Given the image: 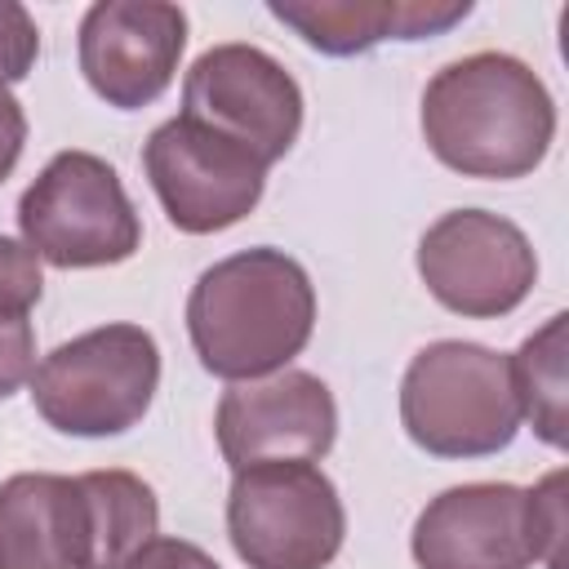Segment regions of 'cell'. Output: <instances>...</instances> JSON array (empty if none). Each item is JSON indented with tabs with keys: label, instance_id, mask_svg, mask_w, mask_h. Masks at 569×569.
<instances>
[{
	"label": "cell",
	"instance_id": "e0dca14e",
	"mask_svg": "<svg viewBox=\"0 0 569 569\" xmlns=\"http://www.w3.org/2000/svg\"><path fill=\"white\" fill-rule=\"evenodd\" d=\"M40 293H44L40 258L22 240L0 236V316H31Z\"/></svg>",
	"mask_w": 569,
	"mask_h": 569
},
{
	"label": "cell",
	"instance_id": "7c38bea8",
	"mask_svg": "<svg viewBox=\"0 0 569 569\" xmlns=\"http://www.w3.org/2000/svg\"><path fill=\"white\" fill-rule=\"evenodd\" d=\"M213 436L231 471L253 462H320L338 440V400L307 369L231 382L213 413Z\"/></svg>",
	"mask_w": 569,
	"mask_h": 569
},
{
	"label": "cell",
	"instance_id": "277c9868",
	"mask_svg": "<svg viewBox=\"0 0 569 569\" xmlns=\"http://www.w3.org/2000/svg\"><path fill=\"white\" fill-rule=\"evenodd\" d=\"M400 422L431 458H489L520 431L511 360L485 342H427L400 378Z\"/></svg>",
	"mask_w": 569,
	"mask_h": 569
},
{
	"label": "cell",
	"instance_id": "5bb4252c",
	"mask_svg": "<svg viewBox=\"0 0 569 569\" xmlns=\"http://www.w3.org/2000/svg\"><path fill=\"white\" fill-rule=\"evenodd\" d=\"M267 13L316 53L356 58L382 40H431L471 13V0H271Z\"/></svg>",
	"mask_w": 569,
	"mask_h": 569
},
{
	"label": "cell",
	"instance_id": "9a60e30c",
	"mask_svg": "<svg viewBox=\"0 0 569 569\" xmlns=\"http://www.w3.org/2000/svg\"><path fill=\"white\" fill-rule=\"evenodd\" d=\"M565 329L569 316H547L542 329H533L511 360V382L520 400V418L533 422V436L551 449L569 445V382H565Z\"/></svg>",
	"mask_w": 569,
	"mask_h": 569
},
{
	"label": "cell",
	"instance_id": "30bf717a",
	"mask_svg": "<svg viewBox=\"0 0 569 569\" xmlns=\"http://www.w3.org/2000/svg\"><path fill=\"white\" fill-rule=\"evenodd\" d=\"M147 182L164 218L187 236H213L249 218L267 191V164L196 120H164L142 147Z\"/></svg>",
	"mask_w": 569,
	"mask_h": 569
},
{
	"label": "cell",
	"instance_id": "7a4b0ae2",
	"mask_svg": "<svg viewBox=\"0 0 569 569\" xmlns=\"http://www.w3.org/2000/svg\"><path fill=\"white\" fill-rule=\"evenodd\" d=\"M422 138L462 178H529L556 142V98L542 76L498 49L440 67L422 89Z\"/></svg>",
	"mask_w": 569,
	"mask_h": 569
},
{
	"label": "cell",
	"instance_id": "9c48e42d",
	"mask_svg": "<svg viewBox=\"0 0 569 569\" xmlns=\"http://www.w3.org/2000/svg\"><path fill=\"white\" fill-rule=\"evenodd\" d=\"M178 116L213 129L271 169L302 133V89L267 49L231 40L191 62Z\"/></svg>",
	"mask_w": 569,
	"mask_h": 569
},
{
	"label": "cell",
	"instance_id": "5b68a950",
	"mask_svg": "<svg viewBox=\"0 0 569 569\" xmlns=\"http://www.w3.org/2000/svg\"><path fill=\"white\" fill-rule=\"evenodd\" d=\"M160 391V347L142 325H98L58 342L31 373L36 413L80 440L133 431Z\"/></svg>",
	"mask_w": 569,
	"mask_h": 569
},
{
	"label": "cell",
	"instance_id": "d6986e66",
	"mask_svg": "<svg viewBox=\"0 0 569 569\" xmlns=\"http://www.w3.org/2000/svg\"><path fill=\"white\" fill-rule=\"evenodd\" d=\"M36 373V329L31 316H0V400L22 391Z\"/></svg>",
	"mask_w": 569,
	"mask_h": 569
},
{
	"label": "cell",
	"instance_id": "ac0fdd59",
	"mask_svg": "<svg viewBox=\"0 0 569 569\" xmlns=\"http://www.w3.org/2000/svg\"><path fill=\"white\" fill-rule=\"evenodd\" d=\"M40 58V27L18 0H0V89L31 76Z\"/></svg>",
	"mask_w": 569,
	"mask_h": 569
},
{
	"label": "cell",
	"instance_id": "8992f818",
	"mask_svg": "<svg viewBox=\"0 0 569 569\" xmlns=\"http://www.w3.org/2000/svg\"><path fill=\"white\" fill-rule=\"evenodd\" d=\"M22 244L62 271L129 262L142 244L120 173L93 151H58L18 200Z\"/></svg>",
	"mask_w": 569,
	"mask_h": 569
},
{
	"label": "cell",
	"instance_id": "52a82bcc",
	"mask_svg": "<svg viewBox=\"0 0 569 569\" xmlns=\"http://www.w3.org/2000/svg\"><path fill=\"white\" fill-rule=\"evenodd\" d=\"M227 538L249 569H329L347 538L338 485L302 458L240 467L227 489Z\"/></svg>",
	"mask_w": 569,
	"mask_h": 569
},
{
	"label": "cell",
	"instance_id": "3957f363",
	"mask_svg": "<svg viewBox=\"0 0 569 569\" xmlns=\"http://www.w3.org/2000/svg\"><path fill=\"white\" fill-rule=\"evenodd\" d=\"M316 329V284L298 258L271 244L204 267L187 293V338L222 382L289 369Z\"/></svg>",
	"mask_w": 569,
	"mask_h": 569
},
{
	"label": "cell",
	"instance_id": "6da1fadb",
	"mask_svg": "<svg viewBox=\"0 0 569 569\" xmlns=\"http://www.w3.org/2000/svg\"><path fill=\"white\" fill-rule=\"evenodd\" d=\"M156 529V489L120 467L18 471L0 485V569H124Z\"/></svg>",
	"mask_w": 569,
	"mask_h": 569
},
{
	"label": "cell",
	"instance_id": "4fadbf2b",
	"mask_svg": "<svg viewBox=\"0 0 569 569\" xmlns=\"http://www.w3.org/2000/svg\"><path fill=\"white\" fill-rule=\"evenodd\" d=\"M418 569H529L538 565L529 529V489L471 480L436 493L409 533Z\"/></svg>",
	"mask_w": 569,
	"mask_h": 569
},
{
	"label": "cell",
	"instance_id": "44dd1931",
	"mask_svg": "<svg viewBox=\"0 0 569 569\" xmlns=\"http://www.w3.org/2000/svg\"><path fill=\"white\" fill-rule=\"evenodd\" d=\"M22 147H27V111L9 89H0V182L22 160Z\"/></svg>",
	"mask_w": 569,
	"mask_h": 569
},
{
	"label": "cell",
	"instance_id": "ffe728a7",
	"mask_svg": "<svg viewBox=\"0 0 569 569\" xmlns=\"http://www.w3.org/2000/svg\"><path fill=\"white\" fill-rule=\"evenodd\" d=\"M124 569H222L204 547H196V542H187V538H164V533H156V538H147L129 560H124Z\"/></svg>",
	"mask_w": 569,
	"mask_h": 569
},
{
	"label": "cell",
	"instance_id": "ba28073f",
	"mask_svg": "<svg viewBox=\"0 0 569 569\" xmlns=\"http://www.w3.org/2000/svg\"><path fill=\"white\" fill-rule=\"evenodd\" d=\"M418 276L445 311L498 320L533 293L538 253L511 218L489 209H449L418 240Z\"/></svg>",
	"mask_w": 569,
	"mask_h": 569
},
{
	"label": "cell",
	"instance_id": "2e32d148",
	"mask_svg": "<svg viewBox=\"0 0 569 569\" xmlns=\"http://www.w3.org/2000/svg\"><path fill=\"white\" fill-rule=\"evenodd\" d=\"M565 467H556L551 476H542L533 489H529V529H533V551H538V565L547 569H565Z\"/></svg>",
	"mask_w": 569,
	"mask_h": 569
},
{
	"label": "cell",
	"instance_id": "8fae6325",
	"mask_svg": "<svg viewBox=\"0 0 569 569\" xmlns=\"http://www.w3.org/2000/svg\"><path fill=\"white\" fill-rule=\"evenodd\" d=\"M182 49L187 13L169 0H98L80 18V71L116 111L151 107L173 84Z\"/></svg>",
	"mask_w": 569,
	"mask_h": 569
}]
</instances>
